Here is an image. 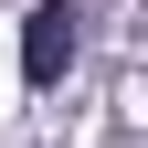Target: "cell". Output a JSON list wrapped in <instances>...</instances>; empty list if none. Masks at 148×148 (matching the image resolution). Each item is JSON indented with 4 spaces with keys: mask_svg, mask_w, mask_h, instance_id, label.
I'll return each instance as SVG.
<instances>
[{
    "mask_svg": "<svg viewBox=\"0 0 148 148\" xmlns=\"http://www.w3.org/2000/svg\"><path fill=\"white\" fill-rule=\"evenodd\" d=\"M64 64H74V0H42L21 21V74L32 85H64Z\"/></svg>",
    "mask_w": 148,
    "mask_h": 148,
    "instance_id": "1",
    "label": "cell"
}]
</instances>
